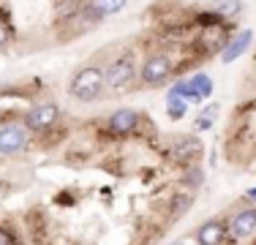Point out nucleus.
I'll return each mask as SVG.
<instances>
[{"instance_id": "obj_1", "label": "nucleus", "mask_w": 256, "mask_h": 245, "mask_svg": "<svg viewBox=\"0 0 256 245\" xmlns=\"http://www.w3.org/2000/svg\"><path fill=\"white\" fill-rule=\"evenodd\" d=\"M71 96L82 104H93L96 98H101L104 93V71L98 66H84L74 74L71 79Z\"/></svg>"}, {"instance_id": "obj_2", "label": "nucleus", "mask_w": 256, "mask_h": 245, "mask_svg": "<svg viewBox=\"0 0 256 245\" xmlns=\"http://www.w3.org/2000/svg\"><path fill=\"white\" fill-rule=\"evenodd\" d=\"M136 79V66H134V54H120L104 68V88L112 93H123L131 88Z\"/></svg>"}, {"instance_id": "obj_3", "label": "nucleus", "mask_w": 256, "mask_h": 245, "mask_svg": "<svg viewBox=\"0 0 256 245\" xmlns=\"http://www.w3.org/2000/svg\"><path fill=\"white\" fill-rule=\"evenodd\" d=\"M172 68H174L172 54H166V52H156V54H150V58L144 60L142 71H139V79H142L144 84H150V88H156V84L166 82L169 74H172Z\"/></svg>"}, {"instance_id": "obj_4", "label": "nucleus", "mask_w": 256, "mask_h": 245, "mask_svg": "<svg viewBox=\"0 0 256 245\" xmlns=\"http://www.w3.org/2000/svg\"><path fill=\"white\" fill-rule=\"evenodd\" d=\"M210 93H212L210 76H207V74H194L191 79H182V82L174 84L169 96H180L182 101L199 104V101H204V98H210Z\"/></svg>"}, {"instance_id": "obj_5", "label": "nucleus", "mask_w": 256, "mask_h": 245, "mask_svg": "<svg viewBox=\"0 0 256 245\" xmlns=\"http://www.w3.org/2000/svg\"><path fill=\"white\" fill-rule=\"evenodd\" d=\"M28 147L25 122H6L0 128V156H16Z\"/></svg>"}, {"instance_id": "obj_6", "label": "nucleus", "mask_w": 256, "mask_h": 245, "mask_svg": "<svg viewBox=\"0 0 256 245\" xmlns=\"http://www.w3.org/2000/svg\"><path fill=\"white\" fill-rule=\"evenodd\" d=\"M58 118H60L58 104H36L25 114V128L28 131H46V128H52L58 122Z\"/></svg>"}, {"instance_id": "obj_7", "label": "nucleus", "mask_w": 256, "mask_h": 245, "mask_svg": "<svg viewBox=\"0 0 256 245\" xmlns=\"http://www.w3.org/2000/svg\"><path fill=\"white\" fill-rule=\"evenodd\" d=\"M226 232L232 240H246L256 232V207H246V210H237L234 216L229 218Z\"/></svg>"}, {"instance_id": "obj_8", "label": "nucleus", "mask_w": 256, "mask_h": 245, "mask_svg": "<svg viewBox=\"0 0 256 245\" xmlns=\"http://www.w3.org/2000/svg\"><path fill=\"white\" fill-rule=\"evenodd\" d=\"M229 237L226 224L224 220H207L196 229V242L199 245H224V240Z\"/></svg>"}, {"instance_id": "obj_9", "label": "nucleus", "mask_w": 256, "mask_h": 245, "mask_svg": "<svg viewBox=\"0 0 256 245\" xmlns=\"http://www.w3.org/2000/svg\"><path fill=\"white\" fill-rule=\"evenodd\" d=\"M139 122V114L134 109H118V112L109 118V131L112 134H131Z\"/></svg>"}, {"instance_id": "obj_10", "label": "nucleus", "mask_w": 256, "mask_h": 245, "mask_svg": "<svg viewBox=\"0 0 256 245\" xmlns=\"http://www.w3.org/2000/svg\"><path fill=\"white\" fill-rule=\"evenodd\" d=\"M251 41H254V33H251V30H240V33H237L234 38L229 41V46L224 49L221 60H224V63H234V60L240 58V54L246 52L248 46H251Z\"/></svg>"}, {"instance_id": "obj_11", "label": "nucleus", "mask_w": 256, "mask_h": 245, "mask_svg": "<svg viewBox=\"0 0 256 245\" xmlns=\"http://www.w3.org/2000/svg\"><path fill=\"white\" fill-rule=\"evenodd\" d=\"M199 152V142L196 139H191V136H180V139H174V144H172V156L178 158V161H188L191 156H196Z\"/></svg>"}, {"instance_id": "obj_12", "label": "nucleus", "mask_w": 256, "mask_h": 245, "mask_svg": "<svg viewBox=\"0 0 256 245\" xmlns=\"http://www.w3.org/2000/svg\"><path fill=\"white\" fill-rule=\"evenodd\" d=\"M128 0H90V8H93L96 16H112V14H120L126 8Z\"/></svg>"}, {"instance_id": "obj_13", "label": "nucleus", "mask_w": 256, "mask_h": 245, "mask_svg": "<svg viewBox=\"0 0 256 245\" xmlns=\"http://www.w3.org/2000/svg\"><path fill=\"white\" fill-rule=\"evenodd\" d=\"M240 8H242L240 0H212L216 16H224V20H234V16L240 14Z\"/></svg>"}, {"instance_id": "obj_14", "label": "nucleus", "mask_w": 256, "mask_h": 245, "mask_svg": "<svg viewBox=\"0 0 256 245\" xmlns=\"http://www.w3.org/2000/svg\"><path fill=\"white\" fill-rule=\"evenodd\" d=\"M166 112H169V118H172V120H180L182 114H186V101H182L180 96H169Z\"/></svg>"}, {"instance_id": "obj_15", "label": "nucleus", "mask_w": 256, "mask_h": 245, "mask_svg": "<svg viewBox=\"0 0 256 245\" xmlns=\"http://www.w3.org/2000/svg\"><path fill=\"white\" fill-rule=\"evenodd\" d=\"M202 180H204V174H202V169H199V166H191L186 172V177H182V182L191 186V188H199V186H202Z\"/></svg>"}, {"instance_id": "obj_16", "label": "nucleus", "mask_w": 256, "mask_h": 245, "mask_svg": "<svg viewBox=\"0 0 256 245\" xmlns=\"http://www.w3.org/2000/svg\"><path fill=\"white\" fill-rule=\"evenodd\" d=\"M212 118H216V106H210L202 118L196 120V131H210V128H212Z\"/></svg>"}, {"instance_id": "obj_17", "label": "nucleus", "mask_w": 256, "mask_h": 245, "mask_svg": "<svg viewBox=\"0 0 256 245\" xmlns=\"http://www.w3.org/2000/svg\"><path fill=\"white\" fill-rule=\"evenodd\" d=\"M0 245H16V237L8 229H0Z\"/></svg>"}, {"instance_id": "obj_18", "label": "nucleus", "mask_w": 256, "mask_h": 245, "mask_svg": "<svg viewBox=\"0 0 256 245\" xmlns=\"http://www.w3.org/2000/svg\"><path fill=\"white\" fill-rule=\"evenodd\" d=\"M8 44V33H6V28H0V49Z\"/></svg>"}, {"instance_id": "obj_19", "label": "nucleus", "mask_w": 256, "mask_h": 245, "mask_svg": "<svg viewBox=\"0 0 256 245\" xmlns=\"http://www.w3.org/2000/svg\"><path fill=\"white\" fill-rule=\"evenodd\" d=\"M246 196H248V199H254V202H256V188H251V191H248Z\"/></svg>"}, {"instance_id": "obj_20", "label": "nucleus", "mask_w": 256, "mask_h": 245, "mask_svg": "<svg viewBox=\"0 0 256 245\" xmlns=\"http://www.w3.org/2000/svg\"><path fill=\"white\" fill-rule=\"evenodd\" d=\"M174 245H182V242H174Z\"/></svg>"}]
</instances>
